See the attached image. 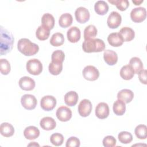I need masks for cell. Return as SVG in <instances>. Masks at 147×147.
I'll list each match as a JSON object with an SVG mask.
<instances>
[{"instance_id":"cell-1","label":"cell","mask_w":147,"mask_h":147,"mask_svg":"<svg viewBox=\"0 0 147 147\" xmlns=\"http://www.w3.org/2000/svg\"><path fill=\"white\" fill-rule=\"evenodd\" d=\"M14 37L12 34L1 26V55H4L10 52L13 48Z\"/></svg>"},{"instance_id":"cell-2","label":"cell","mask_w":147,"mask_h":147,"mask_svg":"<svg viewBox=\"0 0 147 147\" xmlns=\"http://www.w3.org/2000/svg\"><path fill=\"white\" fill-rule=\"evenodd\" d=\"M18 51L26 56H33L39 51V47L37 44L30 41L26 38H22L18 40L17 43Z\"/></svg>"},{"instance_id":"cell-3","label":"cell","mask_w":147,"mask_h":147,"mask_svg":"<svg viewBox=\"0 0 147 147\" xmlns=\"http://www.w3.org/2000/svg\"><path fill=\"white\" fill-rule=\"evenodd\" d=\"M83 50L87 53L100 52L105 50V44L99 38L84 40L82 44Z\"/></svg>"},{"instance_id":"cell-4","label":"cell","mask_w":147,"mask_h":147,"mask_svg":"<svg viewBox=\"0 0 147 147\" xmlns=\"http://www.w3.org/2000/svg\"><path fill=\"white\" fill-rule=\"evenodd\" d=\"M26 69L28 72L33 75L40 74L42 71V64L41 62L37 59H32L26 63Z\"/></svg>"},{"instance_id":"cell-5","label":"cell","mask_w":147,"mask_h":147,"mask_svg":"<svg viewBox=\"0 0 147 147\" xmlns=\"http://www.w3.org/2000/svg\"><path fill=\"white\" fill-rule=\"evenodd\" d=\"M146 17V10L144 7H135L130 12V18L134 22H141L145 20Z\"/></svg>"},{"instance_id":"cell-6","label":"cell","mask_w":147,"mask_h":147,"mask_svg":"<svg viewBox=\"0 0 147 147\" xmlns=\"http://www.w3.org/2000/svg\"><path fill=\"white\" fill-rule=\"evenodd\" d=\"M84 78L87 80H96L99 76V72L98 69L93 65L86 66L82 72Z\"/></svg>"},{"instance_id":"cell-7","label":"cell","mask_w":147,"mask_h":147,"mask_svg":"<svg viewBox=\"0 0 147 147\" xmlns=\"http://www.w3.org/2000/svg\"><path fill=\"white\" fill-rule=\"evenodd\" d=\"M22 106L26 110H33L35 109L37 101L36 97L31 94H25L21 98Z\"/></svg>"},{"instance_id":"cell-8","label":"cell","mask_w":147,"mask_h":147,"mask_svg":"<svg viewBox=\"0 0 147 147\" xmlns=\"http://www.w3.org/2000/svg\"><path fill=\"white\" fill-rule=\"evenodd\" d=\"M56 105V99L52 95H46L43 96L40 101L41 107L45 111L52 110Z\"/></svg>"},{"instance_id":"cell-9","label":"cell","mask_w":147,"mask_h":147,"mask_svg":"<svg viewBox=\"0 0 147 147\" xmlns=\"http://www.w3.org/2000/svg\"><path fill=\"white\" fill-rule=\"evenodd\" d=\"M92 103L91 101L87 99H84L80 101L78 105V110L79 114L83 117H86L90 115L92 110Z\"/></svg>"},{"instance_id":"cell-10","label":"cell","mask_w":147,"mask_h":147,"mask_svg":"<svg viewBox=\"0 0 147 147\" xmlns=\"http://www.w3.org/2000/svg\"><path fill=\"white\" fill-rule=\"evenodd\" d=\"M75 16L76 21L78 22L84 24L89 20L90 14L88 9L84 7L80 6L76 9Z\"/></svg>"},{"instance_id":"cell-11","label":"cell","mask_w":147,"mask_h":147,"mask_svg":"<svg viewBox=\"0 0 147 147\" xmlns=\"http://www.w3.org/2000/svg\"><path fill=\"white\" fill-rule=\"evenodd\" d=\"M121 21L122 17L121 14L117 11H113L109 14L107 18V24L109 28L111 29H115L121 25Z\"/></svg>"},{"instance_id":"cell-12","label":"cell","mask_w":147,"mask_h":147,"mask_svg":"<svg viewBox=\"0 0 147 147\" xmlns=\"http://www.w3.org/2000/svg\"><path fill=\"white\" fill-rule=\"evenodd\" d=\"M56 115L58 119L60 121L67 122L72 117V111L69 107L61 106L57 109Z\"/></svg>"},{"instance_id":"cell-13","label":"cell","mask_w":147,"mask_h":147,"mask_svg":"<svg viewBox=\"0 0 147 147\" xmlns=\"http://www.w3.org/2000/svg\"><path fill=\"white\" fill-rule=\"evenodd\" d=\"M109 107L105 102L99 103L95 107V115L99 119L106 118L109 116Z\"/></svg>"},{"instance_id":"cell-14","label":"cell","mask_w":147,"mask_h":147,"mask_svg":"<svg viewBox=\"0 0 147 147\" xmlns=\"http://www.w3.org/2000/svg\"><path fill=\"white\" fill-rule=\"evenodd\" d=\"M20 87L25 91H30L35 87L34 80L29 76H23L19 80L18 82Z\"/></svg>"},{"instance_id":"cell-15","label":"cell","mask_w":147,"mask_h":147,"mask_svg":"<svg viewBox=\"0 0 147 147\" xmlns=\"http://www.w3.org/2000/svg\"><path fill=\"white\" fill-rule=\"evenodd\" d=\"M81 33L79 28L72 26L70 28L67 32V36L68 41L72 43L77 42L80 38Z\"/></svg>"},{"instance_id":"cell-16","label":"cell","mask_w":147,"mask_h":147,"mask_svg":"<svg viewBox=\"0 0 147 147\" xmlns=\"http://www.w3.org/2000/svg\"><path fill=\"white\" fill-rule=\"evenodd\" d=\"M109 44L114 47H118L122 45L124 42L122 37L119 33H111L107 37Z\"/></svg>"},{"instance_id":"cell-17","label":"cell","mask_w":147,"mask_h":147,"mask_svg":"<svg viewBox=\"0 0 147 147\" xmlns=\"http://www.w3.org/2000/svg\"><path fill=\"white\" fill-rule=\"evenodd\" d=\"M103 59L109 65H113L117 63L118 55L117 53L110 49H107L104 51Z\"/></svg>"},{"instance_id":"cell-18","label":"cell","mask_w":147,"mask_h":147,"mask_svg":"<svg viewBox=\"0 0 147 147\" xmlns=\"http://www.w3.org/2000/svg\"><path fill=\"white\" fill-rule=\"evenodd\" d=\"M24 135L28 140H35L40 136V130L36 126H29L25 129L24 131Z\"/></svg>"},{"instance_id":"cell-19","label":"cell","mask_w":147,"mask_h":147,"mask_svg":"<svg viewBox=\"0 0 147 147\" xmlns=\"http://www.w3.org/2000/svg\"><path fill=\"white\" fill-rule=\"evenodd\" d=\"M41 127L45 130H51L55 128L56 123L55 120L51 117H45L40 122Z\"/></svg>"},{"instance_id":"cell-20","label":"cell","mask_w":147,"mask_h":147,"mask_svg":"<svg viewBox=\"0 0 147 147\" xmlns=\"http://www.w3.org/2000/svg\"><path fill=\"white\" fill-rule=\"evenodd\" d=\"M134 98L133 92L129 89H122L117 94L118 99H120L125 103H130Z\"/></svg>"},{"instance_id":"cell-21","label":"cell","mask_w":147,"mask_h":147,"mask_svg":"<svg viewBox=\"0 0 147 147\" xmlns=\"http://www.w3.org/2000/svg\"><path fill=\"white\" fill-rule=\"evenodd\" d=\"M78 94L74 91H71L67 92L64 98L65 103L69 106H74L76 105L78 101Z\"/></svg>"},{"instance_id":"cell-22","label":"cell","mask_w":147,"mask_h":147,"mask_svg":"<svg viewBox=\"0 0 147 147\" xmlns=\"http://www.w3.org/2000/svg\"><path fill=\"white\" fill-rule=\"evenodd\" d=\"M119 33L121 35L124 41H130L135 36L134 31L129 27H123L119 32Z\"/></svg>"},{"instance_id":"cell-23","label":"cell","mask_w":147,"mask_h":147,"mask_svg":"<svg viewBox=\"0 0 147 147\" xmlns=\"http://www.w3.org/2000/svg\"><path fill=\"white\" fill-rule=\"evenodd\" d=\"M0 132L3 136L9 137L14 134V129L11 124L7 122H3L1 124Z\"/></svg>"},{"instance_id":"cell-24","label":"cell","mask_w":147,"mask_h":147,"mask_svg":"<svg viewBox=\"0 0 147 147\" xmlns=\"http://www.w3.org/2000/svg\"><path fill=\"white\" fill-rule=\"evenodd\" d=\"M120 76L124 80H130L131 79L134 75V72L131 66L129 64L123 65L120 70Z\"/></svg>"},{"instance_id":"cell-25","label":"cell","mask_w":147,"mask_h":147,"mask_svg":"<svg viewBox=\"0 0 147 147\" xmlns=\"http://www.w3.org/2000/svg\"><path fill=\"white\" fill-rule=\"evenodd\" d=\"M95 12L99 15H105L109 11V5L105 1H98L94 5Z\"/></svg>"},{"instance_id":"cell-26","label":"cell","mask_w":147,"mask_h":147,"mask_svg":"<svg viewBox=\"0 0 147 147\" xmlns=\"http://www.w3.org/2000/svg\"><path fill=\"white\" fill-rule=\"evenodd\" d=\"M73 18L70 13H65L62 14L59 19V24L61 28H67L71 25Z\"/></svg>"},{"instance_id":"cell-27","label":"cell","mask_w":147,"mask_h":147,"mask_svg":"<svg viewBox=\"0 0 147 147\" xmlns=\"http://www.w3.org/2000/svg\"><path fill=\"white\" fill-rule=\"evenodd\" d=\"M113 110L115 115H122L126 111L125 103L120 99H117L113 103Z\"/></svg>"},{"instance_id":"cell-28","label":"cell","mask_w":147,"mask_h":147,"mask_svg":"<svg viewBox=\"0 0 147 147\" xmlns=\"http://www.w3.org/2000/svg\"><path fill=\"white\" fill-rule=\"evenodd\" d=\"M49 34L50 29L43 25L39 26L36 32V37L41 41L48 39L49 36Z\"/></svg>"},{"instance_id":"cell-29","label":"cell","mask_w":147,"mask_h":147,"mask_svg":"<svg viewBox=\"0 0 147 147\" xmlns=\"http://www.w3.org/2000/svg\"><path fill=\"white\" fill-rule=\"evenodd\" d=\"M133 69L134 74H138L141 70L143 69V63L141 60L138 57H133L130 59L129 64Z\"/></svg>"},{"instance_id":"cell-30","label":"cell","mask_w":147,"mask_h":147,"mask_svg":"<svg viewBox=\"0 0 147 147\" xmlns=\"http://www.w3.org/2000/svg\"><path fill=\"white\" fill-rule=\"evenodd\" d=\"M42 25L48 28L50 30L53 29L55 25V18L50 13H45L41 17Z\"/></svg>"},{"instance_id":"cell-31","label":"cell","mask_w":147,"mask_h":147,"mask_svg":"<svg viewBox=\"0 0 147 147\" xmlns=\"http://www.w3.org/2000/svg\"><path fill=\"white\" fill-rule=\"evenodd\" d=\"M64 37L61 33L57 32L52 34L50 39V44L54 47H59L64 44Z\"/></svg>"},{"instance_id":"cell-32","label":"cell","mask_w":147,"mask_h":147,"mask_svg":"<svg viewBox=\"0 0 147 147\" xmlns=\"http://www.w3.org/2000/svg\"><path fill=\"white\" fill-rule=\"evenodd\" d=\"M97 29L95 26L93 25H89L84 30V40H88L94 38L97 34Z\"/></svg>"},{"instance_id":"cell-33","label":"cell","mask_w":147,"mask_h":147,"mask_svg":"<svg viewBox=\"0 0 147 147\" xmlns=\"http://www.w3.org/2000/svg\"><path fill=\"white\" fill-rule=\"evenodd\" d=\"M49 72L53 75H58L63 69V63L51 61L48 66Z\"/></svg>"},{"instance_id":"cell-34","label":"cell","mask_w":147,"mask_h":147,"mask_svg":"<svg viewBox=\"0 0 147 147\" xmlns=\"http://www.w3.org/2000/svg\"><path fill=\"white\" fill-rule=\"evenodd\" d=\"M136 137L141 140H145L147 137V127L145 125H139L137 126L134 130Z\"/></svg>"},{"instance_id":"cell-35","label":"cell","mask_w":147,"mask_h":147,"mask_svg":"<svg viewBox=\"0 0 147 147\" xmlns=\"http://www.w3.org/2000/svg\"><path fill=\"white\" fill-rule=\"evenodd\" d=\"M118 138L119 142L124 144H129L133 140L132 134L130 132L126 131H121L118 135Z\"/></svg>"},{"instance_id":"cell-36","label":"cell","mask_w":147,"mask_h":147,"mask_svg":"<svg viewBox=\"0 0 147 147\" xmlns=\"http://www.w3.org/2000/svg\"><path fill=\"white\" fill-rule=\"evenodd\" d=\"M50 141L53 145L59 146L63 144L64 142V137L60 133H53L51 136Z\"/></svg>"},{"instance_id":"cell-37","label":"cell","mask_w":147,"mask_h":147,"mask_svg":"<svg viewBox=\"0 0 147 147\" xmlns=\"http://www.w3.org/2000/svg\"><path fill=\"white\" fill-rule=\"evenodd\" d=\"M110 3L115 5L118 10L125 11L129 6V2L127 0H109Z\"/></svg>"},{"instance_id":"cell-38","label":"cell","mask_w":147,"mask_h":147,"mask_svg":"<svg viewBox=\"0 0 147 147\" xmlns=\"http://www.w3.org/2000/svg\"><path fill=\"white\" fill-rule=\"evenodd\" d=\"M64 58H65V54L64 52L59 49L56 50L54 52H53L51 56L52 61H55V62L63 63V62L64 60Z\"/></svg>"},{"instance_id":"cell-39","label":"cell","mask_w":147,"mask_h":147,"mask_svg":"<svg viewBox=\"0 0 147 147\" xmlns=\"http://www.w3.org/2000/svg\"><path fill=\"white\" fill-rule=\"evenodd\" d=\"M0 69L2 75H7L11 69L10 63L7 59H0Z\"/></svg>"},{"instance_id":"cell-40","label":"cell","mask_w":147,"mask_h":147,"mask_svg":"<svg viewBox=\"0 0 147 147\" xmlns=\"http://www.w3.org/2000/svg\"><path fill=\"white\" fill-rule=\"evenodd\" d=\"M103 145L105 147H113L116 145V139L112 136H107L103 140Z\"/></svg>"},{"instance_id":"cell-41","label":"cell","mask_w":147,"mask_h":147,"mask_svg":"<svg viewBox=\"0 0 147 147\" xmlns=\"http://www.w3.org/2000/svg\"><path fill=\"white\" fill-rule=\"evenodd\" d=\"M80 145V142L79 139L76 137L72 136L67 140L65 146L66 147H79Z\"/></svg>"},{"instance_id":"cell-42","label":"cell","mask_w":147,"mask_h":147,"mask_svg":"<svg viewBox=\"0 0 147 147\" xmlns=\"http://www.w3.org/2000/svg\"><path fill=\"white\" fill-rule=\"evenodd\" d=\"M138 74L140 81L142 83L146 84V70L142 69Z\"/></svg>"},{"instance_id":"cell-43","label":"cell","mask_w":147,"mask_h":147,"mask_svg":"<svg viewBox=\"0 0 147 147\" xmlns=\"http://www.w3.org/2000/svg\"><path fill=\"white\" fill-rule=\"evenodd\" d=\"M133 3H134L136 5H140L141 3H142L144 2L143 0H140V1H137V0H133L132 1Z\"/></svg>"},{"instance_id":"cell-44","label":"cell","mask_w":147,"mask_h":147,"mask_svg":"<svg viewBox=\"0 0 147 147\" xmlns=\"http://www.w3.org/2000/svg\"><path fill=\"white\" fill-rule=\"evenodd\" d=\"M28 146H40V145H39V144H38L37 143H36V142H30L28 145Z\"/></svg>"}]
</instances>
